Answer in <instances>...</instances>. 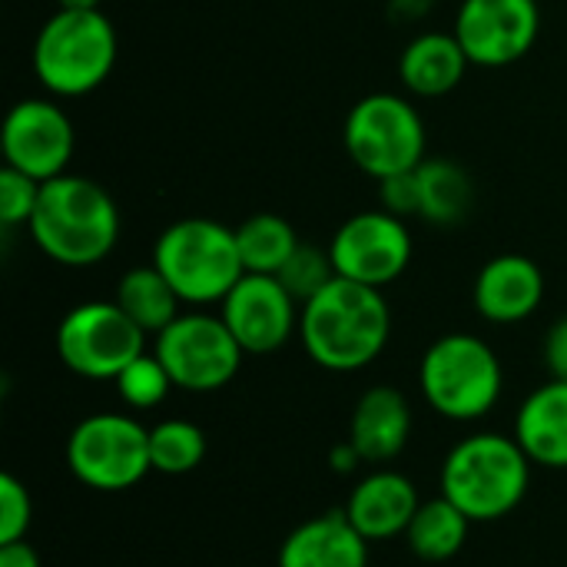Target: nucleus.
I'll return each instance as SVG.
<instances>
[{
	"label": "nucleus",
	"instance_id": "nucleus-6",
	"mask_svg": "<svg viewBox=\"0 0 567 567\" xmlns=\"http://www.w3.org/2000/svg\"><path fill=\"white\" fill-rule=\"evenodd\" d=\"M419 382L425 402L442 419L475 422L498 405L505 372L495 349L485 339L468 332H452L425 349Z\"/></svg>",
	"mask_w": 567,
	"mask_h": 567
},
{
	"label": "nucleus",
	"instance_id": "nucleus-2",
	"mask_svg": "<svg viewBox=\"0 0 567 567\" xmlns=\"http://www.w3.org/2000/svg\"><path fill=\"white\" fill-rule=\"evenodd\" d=\"M27 229L47 259L86 269L113 252L120 239V209L100 183L63 173L40 186Z\"/></svg>",
	"mask_w": 567,
	"mask_h": 567
},
{
	"label": "nucleus",
	"instance_id": "nucleus-15",
	"mask_svg": "<svg viewBox=\"0 0 567 567\" xmlns=\"http://www.w3.org/2000/svg\"><path fill=\"white\" fill-rule=\"evenodd\" d=\"M545 299V276L535 259L505 252L482 266L475 279V309L495 326L525 322Z\"/></svg>",
	"mask_w": 567,
	"mask_h": 567
},
{
	"label": "nucleus",
	"instance_id": "nucleus-11",
	"mask_svg": "<svg viewBox=\"0 0 567 567\" xmlns=\"http://www.w3.org/2000/svg\"><path fill=\"white\" fill-rule=\"evenodd\" d=\"M336 272L342 279L385 289L412 262V236L402 216L389 209H369L349 216L329 243Z\"/></svg>",
	"mask_w": 567,
	"mask_h": 567
},
{
	"label": "nucleus",
	"instance_id": "nucleus-8",
	"mask_svg": "<svg viewBox=\"0 0 567 567\" xmlns=\"http://www.w3.org/2000/svg\"><path fill=\"white\" fill-rule=\"evenodd\" d=\"M66 468L96 492H126L153 472L150 429L120 412L86 415L66 439Z\"/></svg>",
	"mask_w": 567,
	"mask_h": 567
},
{
	"label": "nucleus",
	"instance_id": "nucleus-12",
	"mask_svg": "<svg viewBox=\"0 0 567 567\" xmlns=\"http://www.w3.org/2000/svg\"><path fill=\"white\" fill-rule=\"evenodd\" d=\"M452 33L475 66H512L532 53L542 10L538 0H462Z\"/></svg>",
	"mask_w": 567,
	"mask_h": 567
},
{
	"label": "nucleus",
	"instance_id": "nucleus-20",
	"mask_svg": "<svg viewBox=\"0 0 567 567\" xmlns=\"http://www.w3.org/2000/svg\"><path fill=\"white\" fill-rule=\"evenodd\" d=\"M468 66H472V60L462 50L458 37L442 33V30L419 33L399 56V76H402L405 90H412L415 96L452 93L462 83Z\"/></svg>",
	"mask_w": 567,
	"mask_h": 567
},
{
	"label": "nucleus",
	"instance_id": "nucleus-9",
	"mask_svg": "<svg viewBox=\"0 0 567 567\" xmlns=\"http://www.w3.org/2000/svg\"><path fill=\"white\" fill-rule=\"evenodd\" d=\"M60 362L83 379H116L146 352V332L116 302H83L56 329Z\"/></svg>",
	"mask_w": 567,
	"mask_h": 567
},
{
	"label": "nucleus",
	"instance_id": "nucleus-28",
	"mask_svg": "<svg viewBox=\"0 0 567 567\" xmlns=\"http://www.w3.org/2000/svg\"><path fill=\"white\" fill-rule=\"evenodd\" d=\"M40 186L37 179H30L27 173L3 166L0 169V223L3 226H27L37 199H40Z\"/></svg>",
	"mask_w": 567,
	"mask_h": 567
},
{
	"label": "nucleus",
	"instance_id": "nucleus-10",
	"mask_svg": "<svg viewBox=\"0 0 567 567\" xmlns=\"http://www.w3.org/2000/svg\"><path fill=\"white\" fill-rule=\"evenodd\" d=\"M159 362L166 365L176 389L216 392L229 385L243 365V346L223 322V316L186 312L156 336Z\"/></svg>",
	"mask_w": 567,
	"mask_h": 567
},
{
	"label": "nucleus",
	"instance_id": "nucleus-29",
	"mask_svg": "<svg viewBox=\"0 0 567 567\" xmlns=\"http://www.w3.org/2000/svg\"><path fill=\"white\" fill-rule=\"evenodd\" d=\"M30 522H33L30 492L13 475H0V545L23 542Z\"/></svg>",
	"mask_w": 567,
	"mask_h": 567
},
{
	"label": "nucleus",
	"instance_id": "nucleus-5",
	"mask_svg": "<svg viewBox=\"0 0 567 567\" xmlns=\"http://www.w3.org/2000/svg\"><path fill=\"white\" fill-rule=\"evenodd\" d=\"M153 266L189 306L223 302L229 289L246 276L236 229L203 216L166 226L153 246Z\"/></svg>",
	"mask_w": 567,
	"mask_h": 567
},
{
	"label": "nucleus",
	"instance_id": "nucleus-23",
	"mask_svg": "<svg viewBox=\"0 0 567 567\" xmlns=\"http://www.w3.org/2000/svg\"><path fill=\"white\" fill-rule=\"evenodd\" d=\"M468 525H472V518L458 505H452L445 495H439V498L419 505V512L405 532V542H409L412 555L422 561H449L465 548Z\"/></svg>",
	"mask_w": 567,
	"mask_h": 567
},
{
	"label": "nucleus",
	"instance_id": "nucleus-31",
	"mask_svg": "<svg viewBox=\"0 0 567 567\" xmlns=\"http://www.w3.org/2000/svg\"><path fill=\"white\" fill-rule=\"evenodd\" d=\"M545 365H548L551 379L567 382V316L558 319L545 336Z\"/></svg>",
	"mask_w": 567,
	"mask_h": 567
},
{
	"label": "nucleus",
	"instance_id": "nucleus-32",
	"mask_svg": "<svg viewBox=\"0 0 567 567\" xmlns=\"http://www.w3.org/2000/svg\"><path fill=\"white\" fill-rule=\"evenodd\" d=\"M0 567H40V558L27 542H13L0 545Z\"/></svg>",
	"mask_w": 567,
	"mask_h": 567
},
{
	"label": "nucleus",
	"instance_id": "nucleus-30",
	"mask_svg": "<svg viewBox=\"0 0 567 567\" xmlns=\"http://www.w3.org/2000/svg\"><path fill=\"white\" fill-rule=\"evenodd\" d=\"M379 196H382V209H389L392 216H419V189H415V169L412 173H399L379 183Z\"/></svg>",
	"mask_w": 567,
	"mask_h": 567
},
{
	"label": "nucleus",
	"instance_id": "nucleus-17",
	"mask_svg": "<svg viewBox=\"0 0 567 567\" xmlns=\"http://www.w3.org/2000/svg\"><path fill=\"white\" fill-rule=\"evenodd\" d=\"M412 435V409L405 395L392 385H375L362 392L352 409L349 442L369 465H385L402 455Z\"/></svg>",
	"mask_w": 567,
	"mask_h": 567
},
{
	"label": "nucleus",
	"instance_id": "nucleus-19",
	"mask_svg": "<svg viewBox=\"0 0 567 567\" xmlns=\"http://www.w3.org/2000/svg\"><path fill=\"white\" fill-rule=\"evenodd\" d=\"M515 439L532 465L567 468V382L551 379L522 402Z\"/></svg>",
	"mask_w": 567,
	"mask_h": 567
},
{
	"label": "nucleus",
	"instance_id": "nucleus-4",
	"mask_svg": "<svg viewBox=\"0 0 567 567\" xmlns=\"http://www.w3.org/2000/svg\"><path fill=\"white\" fill-rule=\"evenodd\" d=\"M116 30L103 10H56L37 33L33 73L53 96H86L116 66Z\"/></svg>",
	"mask_w": 567,
	"mask_h": 567
},
{
	"label": "nucleus",
	"instance_id": "nucleus-27",
	"mask_svg": "<svg viewBox=\"0 0 567 567\" xmlns=\"http://www.w3.org/2000/svg\"><path fill=\"white\" fill-rule=\"evenodd\" d=\"M276 279L286 286V292H289L299 306H306V302H309L312 296H319L332 279H339V272H336V262H332V252H329V249H316V246L299 243V249L289 256V262L279 269Z\"/></svg>",
	"mask_w": 567,
	"mask_h": 567
},
{
	"label": "nucleus",
	"instance_id": "nucleus-33",
	"mask_svg": "<svg viewBox=\"0 0 567 567\" xmlns=\"http://www.w3.org/2000/svg\"><path fill=\"white\" fill-rule=\"evenodd\" d=\"M435 7V0H392V17L399 20H419Z\"/></svg>",
	"mask_w": 567,
	"mask_h": 567
},
{
	"label": "nucleus",
	"instance_id": "nucleus-24",
	"mask_svg": "<svg viewBox=\"0 0 567 567\" xmlns=\"http://www.w3.org/2000/svg\"><path fill=\"white\" fill-rule=\"evenodd\" d=\"M236 246L243 256L246 272L279 276L289 256L299 249V236L292 223L279 213H256L236 229Z\"/></svg>",
	"mask_w": 567,
	"mask_h": 567
},
{
	"label": "nucleus",
	"instance_id": "nucleus-1",
	"mask_svg": "<svg viewBox=\"0 0 567 567\" xmlns=\"http://www.w3.org/2000/svg\"><path fill=\"white\" fill-rule=\"evenodd\" d=\"M392 332V312L382 289L332 279L299 312V339L309 359L329 372H359L372 365Z\"/></svg>",
	"mask_w": 567,
	"mask_h": 567
},
{
	"label": "nucleus",
	"instance_id": "nucleus-35",
	"mask_svg": "<svg viewBox=\"0 0 567 567\" xmlns=\"http://www.w3.org/2000/svg\"><path fill=\"white\" fill-rule=\"evenodd\" d=\"M60 10H100V0H56Z\"/></svg>",
	"mask_w": 567,
	"mask_h": 567
},
{
	"label": "nucleus",
	"instance_id": "nucleus-18",
	"mask_svg": "<svg viewBox=\"0 0 567 567\" xmlns=\"http://www.w3.org/2000/svg\"><path fill=\"white\" fill-rule=\"evenodd\" d=\"M369 545L346 512H329L289 532L279 567H369Z\"/></svg>",
	"mask_w": 567,
	"mask_h": 567
},
{
	"label": "nucleus",
	"instance_id": "nucleus-25",
	"mask_svg": "<svg viewBox=\"0 0 567 567\" xmlns=\"http://www.w3.org/2000/svg\"><path fill=\"white\" fill-rule=\"evenodd\" d=\"M150 458L159 475H189L206 458V435L186 419H166L150 429Z\"/></svg>",
	"mask_w": 567,
	"mask_h": 567
},
{
	"label": "nucleus",
	"instance_id": "nucleus-34",
	"mask_svg": "<svg viewBox=\"0 0 567 567\" xmlns=\"http://www.w3.org/2000/svg\"><path fill=\"white\" fill-rule=\"evenodd\" d=\"M359 465H362V455L355 452L352 442H346V445H339V449L332 452V468H336V472H355Z\"/></svg>",
	"mask_w": 567,
	"mask_h": 567
},
{
	"label": "nucleus",
	"instance_id": "nucleus-26",
	"mask_svg": "<svg viewBox=\"0 0 567 567\" xmlns=\"http://www.w3.org/2000/svg\"><path fill=\"white\" fill-rule=\"evenodd\" d=\"M113 382H116V392H120L123 405H130V409H156V405L166 402L169 389H176L156 352L136 355Z\"/></svg>",
	"mask_w": 567,
	"mask_h": 567
},
{
	"label": "nucleus",
	"instance_id": "nucleus-16",
	"mask_svg": "<svg viewBox=\"0 0 567 567\" xmlns=\"http://www.w3.org/2000/svg\"><path fill=\"white\" fill-rule=\"evenodd\" d=\"M419 505L422 502H419L415 485L405 475L382 468V472L365 475L352 488L342 512L349 515V522L359 528V535L365 542H389V538L409 532Z\"/></svg>",
	"mask_w": 567,
	"mask_h": 567
},
{
	"label": "nucleus",
	"instance_id": "nucleus-3",
	"mask_svg": "<svg viewBox=\"0 0 567 567\" xmlns=\"http://www.w3.org/2000/svg\"><path fill=\"white\" fill-rule=\"evenodd\" d=\"M442 495L472 522L508 518L528 495L532 458L518 439L482 432L462 439L442 462Z\"/></svg>",
	"mask_w": 567,
	"mask_h": 567
},
{
	"label": "nucleus",
	"instance_id": "nucleus-13",
	"mask_svg": "<svg viewBox=\"0 0 567 567\" xmlns=\"http://www.w3.org/2000/svg\"><path fill=\"white\" fill-rule=\"evenodd\" d=\"M73 143V123L53 100L13 103L0 133L3 166H13L37 183L66 173Z\"/></svg>",
	"mask_w": 567,
	"mask_h": 567
},
{
	"label": "nucleus",
	"instance_id": "nucleus-22",
	"mask_svg": "<svg viewBox=\"0 0 567 567\" xmlns=\"http://www.w3.org/2000/svg\"><path fill=\"white\" fill-rule=\"evenodd\" d=\"M146 336H159L169 322L179 319V296L169 286V279L150 262V266H136L130 269L120 286H116V299H113Z\"/></svg>",
	"mask_w": 567,
	"mask_h": 567
},
{
	"label": "nucleus",
	"instance_id": "nucleus-21",
	"mask_svg": "<svg viewBox=\"0 0 567 567\" xmlns=\"http://www.w3.org/2000/svg\"><path fill=\"white\" fill-rule=\"evenodd\" d=\"M415 189H419V216L432 226L462 223L475 199L468 173L445 156H425L415 166Z\"/></svg>",
	"mask_w": 567,
	"mask_h": 567
},
{
	"label": "nucleus",
	"instance_id": "nucleus-14",
	"mask_svg": "<svg viewBox=\"0 0 567 567\" xmlns=\"http://www.w3.org/2000/svg\"><path fill=\"white\" fill-rule=\"evenodd\" d=\"M299 302L276 276L246 272L223 299V322L236 336L246 355L279 352L292 332H299Z\"/></svg>",
	"mask_w": 567,
	"mask_h": 567
},
{
	"label": "nucleus",
	"instance_id": "nucleus-7",
	"mask_svg": "<svg viewBox=\"0 0 567 567\" xmlns=\"http://www.w3.org/2000/svg\"><path fill=\"white\" fill-rule=\"evenodd\" d=\"M342 143L352 163L382 183L425 159V123L405 96L369 93L349 110Z\"/></svg>",
	"mask_w": 567,
	"mask_h": 567
}]
</instances>
